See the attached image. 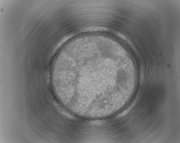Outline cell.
Instances as JSON below:
<instances>
[{"label":"cell","mask_w":180,"mask_h":143,"mask_svg":"<svg viewBox=\"0 0 180 143\" xmlns=\"http://www.w3.org/2000/svg\"><path fill=\"white\" fill-rule=\"evenodd\" d=\"M101 62L87 61L62 68L60 89L69 111L93 116L103 114L112 108L115 81L104 74L105 69Z\"/></svg>","instance_id":"obj_1"}]
</instances>
